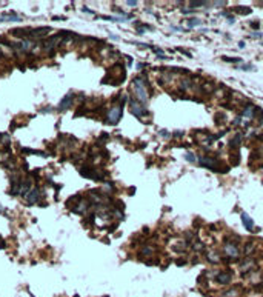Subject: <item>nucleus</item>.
<instances>
[{
	"mask_svg": "<svg viewBox=\"0 0 263 297\" xmlns=\"http://www.w3.org/2000/svg\"><path fill=\"white\" fill-rule=\"evenodd\" d=\"M134 86H135V94L137 97L140 99V102L145 105L148 100V94H146V89H145V85H143V80L140 77L134 79Z\"/></svg>",
	"mask_w": 263,
	"mask_h": 297,
	"instance_id": "nucleus-1",
	"label": "nucleus"
},
{
	"mask_svg": "<svg viewBox=\"0 0 263 297\" xmlns=\"http://www.w3.org/2000/svg\"><path fill=\"white\" fill-rule=\"evenodd\" d=\"M122 111H123V103H122L120 106H117V108H112L111 111H109L108 114V123L109 125H116L117 122L120 120V117H122Z\"/></svg>",
	"mask_w": 263,
	"mask_h": 297,
	"instance_id": "nucleus-2",
	"label": "nucleus"
},
{
	"mask_svg": "<svg viewBox=\"0 0 263 297\" xmlns=\"http://www.w3.org/2000/svg\"><path fill=\"white\" fill-rule=\"evenodd\" d=\"M72 99H74L72 93H68L66 96H65L62 100H60V103H59V109H60V111H66V109L69 108L71 103H72Z\"/></svg>",
	"mask_w": 263,
	"mask_h": 297,
	"instance_id": "nucleus-3",
	"label": "nucleus"
},
{
	"mask_svg": "<svg viewBox=\"0 0 263 297\" xmlns=\"http://www.w3.org/2000/svg\"><path fill=\"white\" fill-rule=\"evenodd\" d=\"M131 112L135 114L137 117L143 116V114H148V111L143 108V106H140V103H137L135 100H131Z\"/></svg>",
	"mask_w": 263,
	"mask_h": 297,
	"instance_id": "nucleus-4",
	"label": "nucleus"
},
{
	"mask_svg": "<svg viewBox=\"0 0 263 297\" xmlns=\"http://www.w3.org/2000/svg\"><path fill=\"white\" fill-rule=\"evenodd\" d=\"M51 31L49 26H42V28H37V29H31V37H43Z\"/></svg>",
	"mask_w": 263,
	"mask_h": 297,
	"instance_id": "nucleus-5",
	"label": "nucleus"
},
{
	"mask_svg": "<svg viewBox=\"0 0 263 297\" xmlns=\"http://www.w3.org/2000/svg\"><path fill=\"white\" fill-rule=\"evenodd\" d=\"M26 199H28L29 203H36V202H39V199H40V189L39 188H32L31 189V194H28V196H26Z\"/></svg>",
	"mask_w": 263,
	"mask_h": 297,
	"instance_id": "nucleus-6",
	"label": "nucleus"
},
{
	"mask_svg": "<svg viewBox=\"0 0 263 297\" xmlns=\"http://www.w3.org/2000/svg\"><path fill=\"white\" fill-rule=\"evenodd\" d=\"M225 253H226L228 256H231V257H237V256H239V249H237V246H235V245H232V243H228V245L225 246Z\"/></svg>",
	"mask_w": 263,
	"mask_h": 297,
	"instance_id": "nucleus-7",
	"label": "nucleus"
},
{
	"mask_svg": "<svg viewBox=\"0 0 263 297\" xmlns=\"http://www.w3.org/2000/svg\"><path fill=\"white\" fill-rule=\"evenodd\" d=\"M0 22H22V17L16 16V14H3V16H0Z\"/></svg>",
	"mask_w": 263,
	"mask_h": 297,
	"instance_id": "nucleus-8",
	"label": "nucleus"
},
{
	"mask_svg": "<svg viewBox=\"0 0 263 297\" xmlns=\"http://www.w3.org/2000/svg\"><path fill=\"white\" fill-rule=\"evenodd\" d=\"M215 280L219 282V283H222V285H226V283H229V282H231V274H226V273H220L219 276L215 277Z\"/></svg>",
	"mask_w": 263,
	"mask_h": 297,
	"instance_id": "nucleus-9",
	"label": "nucleus"
},
{
	"mask_svg": "<svg viewBox=\"0 0 263 297\" xmlns=\"http://www.w3.org/2000/svg\"><path fill=\"white\" fill-rule=\"evenodd\" d=\"M240 217H242L243 225H245V226L248 228V230H252V226H254V222H252V220H251L249 217H248V216L245 214V212H242V216H240Z\"/></svg>",
	"mask_w": 263,
	"mask_h": 297,
	"instance_id": "nucleus-10",
	"label": "nucleus"
},
{
	"mask_svg": "<svg viewBox=\"0 0 263 297\" xmlns=\"http://www.w3.org/2000/svg\"><path fill=\"white\" fill-rule=\"evenodd\" d=\"M29 188H31V183H29V182H25V183L20 186V194L23 197H26V196H28V192H29Z\"/></svg>",
	"mask_w": 263,
	"mask_h": 297,
	"instance_id": "nucleus-11",
	"label": "nucleus"
},
{
	"mask_svg": "<svg viewBox=\"0 0 263 297\" xmlns=\"http://www.w3.org/2000/svg\"><path fill=\"white\" fill-rule=\"evenodd\" d=\"M22 153L25 154H37V155H42V157H46V154L42 153V151H36V149H29V148H22Z\"/></svg>",
	"mask_w": 263,
	"mask_h": 297,
	"instance_id": "nucleus-12",
	"label": "nucleus"
},
{
	"mask_svg": "<svg viewBox=\"0 0 263 297\" xmlns=\"http://www.w3.org/2000/svg\"><path fill=\"white\" fill-rule=\"evenodd\" d=\"M235 13L239 14H251V8H246V6H239V8H235Z\"/></svg>",
	"mask_w": 263,
	"mask_h": 297,
	"instance_id": "nucleus-13",
	"label": "nucleus"
},
{
	"mask_svg": "<svg viewBox=\"0 0 263 297\" xmlns=\"http://www.w3.org/2000/svg\"><path fill=\"white\" fill-rule=\"evenodd\" d=\"M208 2H196V0H191L189 2V6H192V8H199V6H203V5H206Z\"/></svg>",
	"mask_w": 263,
	"mask_h": 297,
	"instance_id": "nucleus-14",
	"label": "nucleus"
},
{
	"mask_svg": "<svg viewBox=\"0 0 263 297\" xmlns=\"http://www.w3.org/2000/svg\"><path fill=\"white\" fill-rule=\"evenodd\" d=\"M239 143H240V136H237V137H234V139H232V142L229 143V146L231 148H235Z\"/></svg>",
	"mask_w": 263,
	"mask_h": 297,
	"instance_id": "nucleus-15",
	"label": "nucleus"
},
{
	"mask_svg": "<svg viewBox=\"0 0 263 297\" xmlns=\"http://www.w3.org/2000/svg\"><path fill=\"white\" fill-rule=\"evenodd\" d=\"M200 23H202V22L199 20V19H191V20L188 22L189 26H196V25H200Z\"/></svg>",
	"mask_w": 263,
	"mask_h": 297,
	"instance_id": "nucleus-16",
	"label": "nucleus"
},
{
	"mask_svg": "<svg viewBox=\"0 0 263 297\" xmlns=\"http://www.w3.org/2000/svg\"><path fill=\"white\" fill-rule=\"evenodd\" d=\"M186 160H189V162H196V157H194V154L192 153H186Z\"/></svg>",
	"mask_w": 263,
	"mask_h": 297,
	"instance_id": "nucleus-17",
	"label": "nucleus"
},
{
	"mask_svg": "<svg viewBox=\"0 0 263 297\" xmlns=\"http://www.w3.org/2000/svg\"><path fill=\"white\" fill-rule=\"evenodd\" d=\"M240 68V69H243V71H249V69H254V66L252 65H243V66H237Z\"/></svg>",
	"mask_w": 263,
	"mask_h": 297,
	"instance_id": "nucleus-18",
	"label": "nucleus"
},
{
	"mask_svg": "<svg viewBox=\"0 0 263 297\" xmlns=\"http://www.w3.org/2000/svg\"><path fill=\"white\" fill-rule=\"evenodd\" d=\"M225 62H240L239 59H231V57H222Z\"/></svg>",
	"mask_w": 263,
	"mask_h": 297,
	"instance_id": "nucleus-19",
	"label": "nucleus"
},
{
	"mask_svg": "<svg viewBox=\"0 0 263 297\" xmlns=\"http://www.w3.org/2000/svg\"><path fill=\"white\" fill-rule=\"evenodd\" d=\"M142 254H145V256H149V254H151V248H145L142 251Z\"/></svg>",
	"mask_w": 263,
	"mask_h": 297,
	"instance_id": "nucleus-20",
	"label": "nucleus"
},
{
	"mask_svg": "<svg viewBox=\"0 0 263 297\" xmlns=\"http://www.w3.org/2000/svg\"><path fill=\"white\" fill-rule=\"evenodd\" d=\"M231 160H232V163H237V162H240V157H237V155H232Z\"/></svg>",
	"mask_w": 263,
	"mask_h": 297,
	"instance_id": "nucleus-21",
	"label": "nucleus"
},
{
	"mask_svg": "<svg viewBox=\"0 0 263 297\" xmlns=\"http://www.w3.org/2000/svg\"><path fill=\"white\" fill-rule=\"evenodd\" d=\"M126 5H128V6H135L137 2H132V0H129V2H126Z\"/></svg>",
	"mask_w": 263,
	"mask_h": 297,
	"instance_id": "nucleus-22",
	"label": "nucleus"
}]
</instances>
